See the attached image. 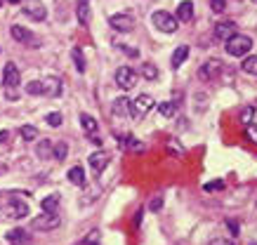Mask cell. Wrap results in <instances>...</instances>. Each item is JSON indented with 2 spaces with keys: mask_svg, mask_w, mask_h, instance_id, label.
Here are the masks:
<instances>
[{
  "mask_svg": "<svg viewBox=\"0 0 257 245\" xmlns=\"http://www.w3.org/2000/svg\"><path fill=\"white\" fill-rule=\"evenodd\" d=\"M226 52L231 57H245L250 52V48H252V40L248 38V36H241V33H234L231 38H226Z\"/></svg>",
  "mask_w": 257,
  "mask_h": 245,
  "instance_id": "1",
  "label": "cell"
},
{
  "mask_svg": "<svg viewBox=\"0 0 257 245\" xmlns=\"http://www.w3.org/2000/svg\"><path fill=\"white\" fill-rule=\"evenodd\" d=\"M22 83V76H19V69H17V64L15 62H10L5 64V71H3V85L8 87V97L10 99H15L17 92H15V87Z\"/></svg>",
  "mask_w": 257,
  "mask_h": 245,
  "instance_id": "2",
  "label": "cell"
},
{
  "mask_svg": "<svg viewBox=\"0 0 257 245\" xmlns=\"http://www.w3.org/2000/svg\"><path fill=\"white\" fill-rule=\"evenodd\" d=\"M151 24L156 26L158 31H163V33H175L177 31V17H172L170 12L158 10V12L151 15Z\"/></svg>",
  "mask_w": 257,
  "mask_h": 245,
  "instance_id": "3",
  "label": "cell"
},
{
  "mask_svg": "<svg viewBox=\"0 0 257 245\" xmlns=\"http://www.w3.org/2000/svg\"><path fill=\"white\" fill-rule=\"evenodd\" d=\"M59 224H62V219L55 212H45V214H40V217H33V221H31V226L36 231H52Z\"/></svg>",
  "mask_w": 257,
  "mask_h": 245,
  "instance_id": "4",
  "label": "cell"
},
{
  "mask_svg": "<svg viewBox=\"0 0 257 245\" xmlns=\"http://www.w3.org/2000/svg\"><path fill=\"white\" fill-rule=\"evenodd\" d=\"M222 69H224V64L219 59H210V62H205L201 66L198 76H201V80H217L222 76Z\"/></svg>",
  "mask_w": 257,
  "mask_h": 245,
  "instance_id": "5",
  "label": "cell"
},
{
  "mask_svg": "<svg viewBox=\"0 0 257 245\" xmlns=\"http://www.w3.org/2000/svg\"><path fill=\"white\" fill-rule=\"evenodd\" d=\"M116 83L120 90H133L135 83H137V73H135L130 66H120L116 71Z\"/></svg>",
  "mask_w": 257,
  "mask_h": 245,
  "instance_id": "6",
  "label": "cell"
},
{
  "mask_svg": "<svg viewBox=\"0 0 257 245\" xmlns=\"http://www.w3.org/2000/svg\"><path fill=\"white\" fill-rule=\"evenodd\" d=\"M109 24L113 26L116 31H120V33H130L135 29V17L125 15V12H120V15H111Z\"/></svg>",
  "mask_w": 257,
  "mask_h": 245,
  "instance_id": "7",
  "label": "cell"
},
{
  "mask_svg": "<svg viewBox=\"0 0 257 245\" xmlns=\"http://www.w3.org/2000/svg\"><path fill=\"white\" fill-rule=\"evenodd\" d=\"M24 15L31 17L33 22H43L47 17V10L43 3H38V0H26V3H24Z\"/></svg>",
  "mask_w": 257,
  "mask_h": 245,
  "instance_id": "8",
  "label": "cell"
},
{
  "mask_svg": "<svg viewBox=\"0 0 257 245\" xmlns=\"http://www.w3.org/2000/svg\"><path fill=\"white\" fill-rule=\"evenodd\" d=\"M151 109H154V99L149 95H140L133 102V116H130V118H140V116H144V113Z\"/></svg>",
  "mask_w": 257,
  "mask_h": 245,
  "instance_id": "9",
  "label": "cell"
},
{
  "mask_svg": "<svg viewBox=\"0 0 257 245\" xmlns=\"http://www.w3.org/2000/svg\"><path fill=\"white\" fill-rule=\"evenodd\" d=\"M5 214H8L10 219H24L29 214V207L22 200H10L8 207H5Z\"/></svg>",
  "mask_w": 257,
  "mask_h": 245,
  "instance_id": "10",
  "label": "cell"
},
{
  "mask_svg": "<svg viewBox=\"0 0 257 245\" xmlns=\"http://www.w3.org/2000/svg\"><path fill=\"white\" fill-rule=\"evenodd\" d=\"M109 153L106 151H94V153H90V158H87V163H90V167H92L94 172L99 174L104 167L109 165Z\"/></svg>",
  "mask_w": 257,
  "mask_h": 245,
  "instance_id": "11",
  "label": "cell"
},
{
  "mask_svg": "<svg viewBox=\"0 0 257 245\" xmlns=\"http://www.w3.org/2000/svg\"><path fill=\"white\" fill-rule=\"evenodd\" d=\"M43 83V95L45 97H59L62 95V83L57 78H45V80H40Z\"/></svg>",
  "mask_w": 257,
  "mask_h": 245,
  "instance_id": "12",
  "label": "cell"
},
{
  "mask_svg": "<svg viewBox=\"0 0 257 245\" xmlns=\"http://www.w3.org/2000/svg\"><path fill=\"white\" fill-rule=\"evenodd\" d=\"M113 116H133V102L127 97H118L113 102Z\"/></svg>",
  "mask_w": 257,
  "mask_h": 245,
  "instance_id": "13",
  "label": "cell"
},
{
  "mask_svg": "<svg viewBox=\"0 0 257 245\" xmlns=\"http://www.w3.org/2000/svg\"><path fill=\"white\" fill-rule=\"evenodd\" d=\"M234 33H236V24H234V22H219V24L215 26V38H219V40L231 38Z\"/></svg>",
  "mask_w": 257,
  "mask_h": 245,
  "instance_id": "14",
  "label": "cell"
},
{
  "mask_svg": "<svg viewBox=\"0 0 257 245\" xmlns=\"http://www.w3.org/2000/svg\"><path fill=\"white\" fill-rule=\"evenodd\" d=\"M10 240L12 245H29L31 243V236L26 233L24 229H12V231H8V236H5Z\"/></svg>",
  "mask_w": 257,
  "mask_h": 245,
  "instance_id": "15",
  "label": "cell"
},
{
  "mask_svg": "<svg viewBox=\"0 0 257 245\" xmlns=\"http://www.w3.org/2000/svg\"><path fill=\"white\" fill-rule=\"evenodd\" d=\"M12 38L19 40V43H29V45H36V38H33V33L29 29H24V26H12Z\"/></svg>",
  "mask_w": 257,
  "mask_h": 245,
  "instance_id": "16",
  "label": "cell"
},
{
  "mask_svg": "<svg viewBox=\"0 0 257 245\" xmlns=\"http://www.w3.org/2000/svg\"><path fill=\"white\" fill-rule=\"evenodd\" d=\"M191 19H194V3H191V0L179 3V8H177V22H191Z\"/></svg>",
  "mask_w": 257,
  "mask_h": 245,
  "instance_id": "17",
  "label": "cell"
},
{
  "mask_svg": "<svg viewBox=\"0 0 257 245\" xmlns=\"http://www.w3.org/2000/svg\"><path fill=\"white\" fill-rule=\"evenodd\" d=\"M76 17L83 26L90 24V0H78V8H76Z\"/></svg>",
  "mask_w": 257,
  "mask_h": 245,
  "instance_id": "18",
  "label": "cell"
},
{
  "mask_svg": "<svg viewBox=\"0 0 257 245\" xmlns=\"http://www.w3.org/2000/svg\"><path fill=\"white\" fill-rule=\"evenodd\" d=\"M69 182L76 184V186H85V170H83L80 165L71 167L69 170Z\"/></svg>",
  "mask_w": 257,
  "mask_h": 245,
  "instance_id": "19",
  "label": "cell"
},
{
  "mask_svg": "<svg viewBox=\"0 0 257 245\" xmlns=\"http://www.w3.org/2000/svg\"><path fill=\"white\" fill-rule=\"evenodd\" d=\"M40 207L45 210V212H57V207H59V193H50L47 198L40 200Z\"/></svg>",
  "mask_w": 257,
  "mask_h": 245,
  "instance_id": "20",
  "label": "cell"
},
{
  "mask_svg": "<svg viewBox=\"0 0 257 245\" xmlns=\"http://www.w3.org/2000/svg\"><path fill=\"white\" fill-rule=\"evenodd\" d=\"M189 57V48L187 45H179L177 50H175V55H172V62H170V66L172 69H179L182 64H184V59Z\"/></svg>",
  "mask_w": 257,
  "mask_h": 245,
  "instance_id": "21",
  "label": "cell"
},
{
  "mask_svg": "<svg viewBox=\"0 0 257 245\" xmlns=\"http://www.w3.org/2000/svg\"><path fill=\"white\" fill-rule=\"evenodd\" d=\"M80 125L87 135H97V120L90 116V113H80Z\"/></svg>",
  "mask_w": 257,
  "mask_h": 245,
  "instance_id": "22",
  "label": "cell"
},
{
  "mask_svg": "<svg viewBox=\"0 0 257 245\" xmlns=\"http://www.w3.org/2000/svg\"><path fill=\"white\" fill-rule=\"evenodd\" d=\"M36 156L38 158H52V144H50V139H40L38 146H36Z\"/></svg>",
  "mask_w": 257,
  "mask_h": 245,
  "instance_id": "23",
  "label": "cell"
},
{
  "mask_svg": "<svg viewBox=\"0 0 257 245\" xmlns=\"http://www.w3.org/2000/svg\"><path fill=\"white\" fill-rule=\"evenodd\" d=\"M71 57H73V62H76V71H78V73H85V57H83V50L73 48Z\"/></svg>",
  "mask_w": 257,
  "mask_h": 245,
  "instance_id": "24",
  "label": "cell"
},
{
  "mask_svg": "<svg viewBox=\"0 0 257 245\" xmlns=\"http://www.w3.org/2000/svg\"><path fill=\"white\" fill-rule=\"evenodd\" d=\"M19 135H22V139H26V142H36V139H38V130L33 125H24L22 130H19Z\"/></svg>",
  "mask_w": 257,
  "mask_h": 245,
  "instance_id": "25",
  "label": "cell"
},
{
  "mask_svg": "<svg viewBox=\"0 0 257 245\" xmlns=\"http://www.w3.org/2000/svg\"><path fill=\"white\" fill-rule=\"evenodd\" d=\"M158 111H161V116H165V118H172V116L177 113V104H172V102H163L161 106H158Z\"/></svg>",
  "mask_w": 257,
  "mask_h": 245,
  "instance_id": "26",
  "label": "cell"
},
{
  "mask_svg": "<svg viewBox=\"0 0 257 245\" xmlns=\"http://www.w3.org/2000/svg\"><path fill=\"white\" fill-rule=\"evenodd\" d=\"M241 69L245 73H250V76H257V57H248V59H243Z\"/></svg>",
  "mask_w": 257,
  "mask_h": 245,
  "instance_id": "27",
  "label": "cell"
},
{
  "mask_svg": "<svg viewBox=\"0 0 257 245\" xmlns=\"http://www.w3.org/2000/svg\"><path fill=\"white\" fill-rule=\"evenodd\" d=\"M142 76H144L147 80H156L158 78V69L154 66V64H144V66H142Z\"/></svg>",
  "mask_w": 257,
  "mask_h": 245,
  "instance_id": "28",
  "label": "cell"
},
{
  "mask_svg": "<svg viewBox=\"0 0 257 245\" xmlns=\"http://www.w3.org/2000/svg\"><path fill=\"white\" fill-rule=\"evenodd\" d=\"M52 153H55L57 160H64V158H66V153H69V146H66L64 142H59V144H55V146H52Z\"/></svg>",
  "mask_w": 257,
  "mask_h": 245,
  "instance_id": "29",
  "label": "cell"
},
{
  "mask_svg": "<svg viewBox=\"0 0 257 245\" xmlns=\"http://www.w3.org/2000/svg\"><path fill=\"white\" fill-rule=\"evenodd\" d=\"M26 92L33 95V97L43 95V83H40V80H31V83H26Z\"/></svg>",
  "mask_w": 257,
  "mask_h": 245,
  "instance_id": "30",
  "label": "cell"
},
{
  "mask_svg": "<svg viewBox=\"0 0 257 245\" xmlns=\"http://www.w3.org/2000/svg\"><path fill=\"white\" fill-rule=\"evenodd\" d=\"M45 120H47V125H50V127H59V125H62V113H55V111H52V113H47V116H45Z\"/></svg>",
  "mask_w": 257,
  "mask_h": 245,
  "instance_id": "31",
  "label": "cell"
},
{
  "mask_svg": "<svg viewBox=\"0 0 257 245\" xmlns=\"http://www.w3.org/2000/svg\"><path fill=\"white\" fill-rule=\"evenodd\" d=\"M97 240H99V231L94 229V231H90L85 240H80L78 245H97Z\"/></svg>",
  "mask_w": 257,
  "mask_h": 245,
  "instance_id": "32",
  "label": "cell"
},
{
  "mask_svg": "<svg viewBox=\"0 0 257 245\" xmlns=\"http://www.w3.org/2000/svg\"><path fill=\"white\" fill-rule=\"evenodd\" d=\"M212 12H224L226 10V0H210Z\"/></svg>",
  "mask_w": 257,
  "mask_h": 245,
  "instance_id": "33",
  "label": "cell"
},
{
  "mask_svg": "<svg viewBox=\"0 0 257 245\" xmlns=\"http://www.w3.org/2000/svg\"><path fill=\"white\" fill-rule=\"evenodd\" d=\"M252 113H255V109H250V106H248V109H243L241 111V123H245V125H248L250 120H252Z\"/></svg>",
  "mask_w": 257,
  "mask_h": 245,
  "instance_id": "34",
  "label": "cell"
},
{
  "mask_svg": "<svg viewBox=\"0 0 257 245\" xmlns=\"http://www.w3.org/2000/svg\"><path fill=\"white\" fill-rule=\"evenodd\" d=\"M120 50H123L127 57H135V59L140 57V50H137V48H127V45H120Z\"/></svg>",
  "mask_w": 257,
  "mask_h": 245,
  "instance_id": "35",
  "label": "cell"
},
{
  "mask_svg": "<svg viewBox=\"0 0 257 245\" xmlns=\"http://www.w3.org/2000/svg\"><path fill=\"white\" fill-rule=\"evenodd\" d=\"M203 189H205L208 193H210V191H219V189H224V184H222V182H212V184H205Z\"/></svg>",
  "mask_w": 257,
  "mask_h": 245,
  "instance_id": "36",
  "label": "cell"
},
{
  "mask_svg": "<svg viewBox=\"0 0 257 245\" xmlns=\"http://www.w3.org/2000/svg\"><path fill=\"white\" fill-rule=\"evenodd\" d=\"M248 137L257 144V125H252V123H248Z\"/></svg>",
  "mask_w": 257,
  "mask_h": 245,
  "instance_id": "37",
  "label": "cell"
},
{
  "mask_svg": "<svg viewBox=\"0 0 257 245\" xmlns=\"http://www.w3.org/2000/svg\"><path fill=\"white\" fill-rule=\"evenodd\" d=\"M127 139H130V142H127V146H130V149H133V151H144V144L135 142L133 137H127Z\"/></svg>",
  "mask_w": 257,
  "mask_h": 245,
  "instance_id": "38",
  "label": "cell"
},
{
  "mask_svg": "<svg viewBox=\"0 0 257 245\" xmlns=\"http://www.w3.org/2000/svg\"><path fill=\"white\" fill-rule=\"evenodd\" d=\"M161 205H163V198H156V200H151V203H149L151 210H161Z\"/></svg>",
  "mask_w": 257,
  "mask_h": 245,
  "instance_id": "39",
  "label": "cell"
},
{
  "mask_svg": "<svg viewBox=\"0 0 257 245\" xmlns=\"http://www.w3.org/2000/svg\"><path fill=\"white\" fill-rule=\"evenodd\" d=\"M226 229L231 231L234 236H238V226H236V221H229V219H226Z\"/></svg>",
  "mask_w": 257,
  "mask_h": 245,
  "instance_id": "40",
  "label": "cell"
},
{
  "mask_svg": "<svg viewBox=\"0 0 257 245\" xmlns=\"http://www.w3.org/2000/svg\"><path fill=\"white\" fill-rule=\"evenodd\" d=\"M210 245H234V243H229L226 238H215V240H210Z\"/></svg>",
  "mask_w": 257,
  "mask_h": 245,
  "instance_id": "41",
  "label": "cell"
},
{
  "mask_svg": "<svg viewBox=\"0 0 257 245\" xmlns=\"http://www.w3.org/2000/svg\"><path fill=\"white\" fill-rule=\"evenodd\" d=\"M8 137H10V132H5V130H3V132H0V144L8 142Z\"/></svg>",
  "mask_w": 257,
  "mask_h": 245,
  "instance_id": "42",
  "label": "cell"
},
{
  "mask_svg": "<svg viewBox=\"0 0 257 245\" xmlns=\"http://www.w3.org/2000/svg\"><path fill=\"white\" fill-rule=\"evenodd\" d=\"M8 3H15V5H17V3H22V0H8Z\"/></svg>",
  "mask_w": 257,
  "mask_h": 245,
  "instance_id": "43",
  "label": "cell"
},
{
  "mask_svg": "<svg viewBox=\"0 0 257 245\" xmlns=\"http://www.w3.org/2000/svg\"><path fill=\"white\" fill-rule=\"evenodd\" d=\"M3 172H5V167H3V165H0V174H3Z\"/></svg>",
  "mask_w": 257,
  "mask_h": 245,
  "instance_id": "44",
  "label": "cell"
},
{
  "mask_svg": "<svg viewBox=\"0 0 257 245\" xmlns=\"http://www.w3.org/2000/svg\"><path fill=\"white\" fill-rule=\"evenodd\" d=\"M0 8H3V0H0Z\"/></svg>",
  "mask_w": 257,
  "mask_h": 245,
  "instance_id": "45",
  "label": "cell"
},
{
  "mask_svg": "<svg viewBox=\"0 0 257 245\" xmlns=\"http://www.w3.org/2000/svg\"><path fill=\"white\" fill-rule=\"evenodd\" d=\"M252 3H257V0H252Z\"/></svg>",
  "mask_w": 257,
  "mask_h": 245,
  "instance_id": "46",
  "label": "cell"
}]
</instances>
